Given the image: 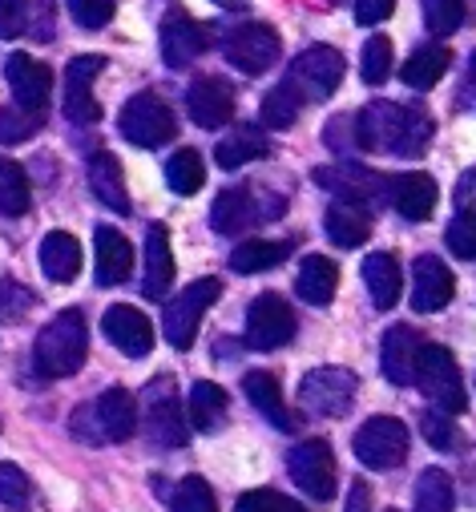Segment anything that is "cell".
<instances>
[{"mask_svg": "<svg viewBox=\"0 0 476 512\" xmlns=\"http://www.w3.org/2000/svg\"><path fill=\"white\" fill-rule=\"evenodd\" d=\"M432 142V117L396 101H372L355 113V146L360 154H400L412 158Z\"/></svg>", "mask_w": 476, "mask_h": 512, "instance_id": "obj_1", "label": "cell"}, {"mask_svg": "<svg viewBox=\"0 0 476 512\" xmlns=\"http://www.w3.org/2000/svg\"><path fill=\"white\" fill-rule=\"evenodd\" d=\"M85 351H89V327H85V315H81L77 307H69V311H61V315L37 335L33 367H37L41 379H65V375L81 371Z\"/></svg>", "mask_w": 476, "mask_h": 512, "instance_id": "obj_2", "label": "cell"}, {"mask_svg": "<svg viewBox=\"0 0 476 512\" xmlns=\"http://www.w3.org/2000/svg\"><path fill=\"white\" fill-rule=\"evenodd\" d=\"M138 428V404L126 388H109L73 412V436L85 444H126Z\"/></svg>", "mask_w": 476, "mask_h": 512, "instance_id": "obj_3", "label": "cell"}, {"mask_svg": "<svg viewBox=\"0 0 476 512\" xmlns=\"http://www.w3.org/2000/svg\"><path fill=\"white\" fill-rule=\"evenodd\" d=\"M416 388L448 416H460L468 408V396H464V379H460V367L452 359L448 347L440 343H424L420 347V359H416Z\"/></svg>", "mask_w": 476, "mask_h": 512, "instance_id": "obj_4", "label": "cell"}, {"mask_svg": "<svg viewBox=\"0 0 476 512\" xmlns=\"http://www.w3.org/2000/svg\"><path fill=\"white\" fill-rule=\"evenodd\" d=\"M117 125H122V138L142 146V150H158L166 142H174L178 134V121H174V109L154 97V93H138L122 105V117H117Z\"/></svg>", "mask_w": 476, "mask_h": 512, "instance_id": "obj_5", "label": "cell"}, {"mask_svg": "<svg viewBox=\"0 0 476 512\" xmlns=\"http://www.w3.org/2000/svg\"><path fill=\"white\" fill-rule=\"evenodd\" d=\"M283 45H279V33L271 25H259V21H247V25H234L226 29L222 37V57L247 77H259L267 73L275 61H279Z\"/></svg>", "mask_w": 476, "mask_h": 512, "instance_id": "obj_6", "label": "cell"}, {"mask_svg": "<svg viewBox=\"0 0 476 512\" xmlns=\"http://www.w3.org/2000/svg\"><path fill=\"white\" fill-rule=\"evenodd\" d=\"M360 392V379L347 367H315L299 383V404L311 416H343Z\"/></svg>", "mask_w": 476, "mask_h": 512, "instance_id": "obj_7", "label": "cell"}, {"mask_svg": "<svg viewBox=\"0 0 476 512\" xmlns=\"http://www.w3.org/2000/svg\"><path fill=\"white\" fill-rule=\"evenodd\" d=\"M218 295H222L218 279H198V283H190L178 299H170V303L162 307V335H166V343L178 347V351H186V347L194 343V335H198V323H202L206 307H210Z\"/></svg>", "mask_w": 476, "mask_h": 512, "instance_id": "obj_8", "label": "cell"}, {"mask_svg": "<svg viewBox=\"0 0 476 512\" xmlns=\"http://www.w3.org/2000/svg\"><path fill=\"white\" fill-rule=\"evenodd\" d=\"M283 210V198H263L259 186H230L214 198L210 206V226L218 234H238L247 230L251 222H263V218H275Z\"/></svg>", "mask_w": 476, "mask_h": 512, "instance_id": "obj_9", "label": "cell"}, {"mask_svg": "<svg viewBox=\"0 0 476 512\" xmlns=\"http://www.w3.org/2000/svg\"><path fill=\"white\" fill-rule=\"evenodd\" d=\"M351 448H355V460H360L364 468H376V472L400 468L408 460V428L396 416H376L355 432Z\"/></svg>", "mask_w": 476, "mask_h": 512, "instance_id": "obj_10", "label": "cell"}, {"mask_svg": "<svg viewBox=\"0 0 476 512\" xmlns=\"http://www.w3.org/2000/svg\"><path fill=\"white\" fill-rule=\"evenodd\" d=\"M343 69H347V65H343V53H339V49H331V45H311V49H303V53L295 57L287 81L303 93V101H327V97L339 89Z\"/></svg>", "mask_w": 476, "mask_h": 512, "instance_id": "obj_11", "label": "cell"}, {"mask_svg": "<svg viewBox=\"0 0 476 512\" xmlns=\"http://www.w3.org/2000/svg\"><path fill=\"white\" fill-rule=\"evenodd\" d=\"M186 432H190V420L178 412L170 379H154L150 392H146V440L154 448L174 452V448L186 444Z\"/></svg>", "mask_w": 476, "mask_h": 512, "instance_id": "obj_12", "label": "cell"}, {"mask_svg": "<svg viewBox=\"0 0 476 512\" xmlns=\"http://www.w3.org/2000/svg\"><path fill=\"white\" fill-rule=\"evenodd\" d=\"M291 480L311 496V500H331L335 496V452L327 440H303L287 456Z\"/></svg>", "mask_w": 476, "mask_h": 512, "instance_id": "obj_13", "label": "cell"}, {"mask_svg": "<svg viewBox=\"0 0 476 512\" xmlns=\"http://www.w3.org/2000/svg\"><path fill=\"white\" fill-rule=\"evenodd\" d=\"M295 339V311L279 295H259L247 307V347L275 351Z\"/></svg>", "mask_w": 476, "mask_h": 512, "instance_id": "obj_14", "label": "cell"}, {"mask_svg": "<svg viewBox=\"0 0 476 512\" xmlns=\"http://www.w3.org/2000/svg\"><path fill=\"white\" fill-rule=\"evenodd\" d=\"M101 57H93V53H81L77 61H69L65 65V117L73 121V125H93L97 117H101V105H97V97H93V81H97V73H101Z\"/></svg>", "mask_w": 476, "mask_h": 512, "instance_id": "obj_15", "label": "cell"}, {"mask_svg": "<svg viewBox=\"0 0 476 512\" xmlns=\"http://www.w3.org/2000/svg\"><path fill=\"white\" fill-rule=\"evenodd\" d=\"M315 182L347 202H376V198H388V182L384 174H372L368 166H355V162H339V166H319L315 170Z\"/></svg>", "mask_w": 476, "mask_h": 512, "instance_id": "obj_16", "label": "cell"}, {"mask_svg": "<svg viewBox=\"0 0 476 512\" xmlns=\"http://www.w3.org/2000/svg\"><path fill=\"white\" fill-rule=\"evenodd\" d=\"M5 77H9V89L17 97V109L41 117V109L49 105V93H53V73L41 61H33L29 53H13L5 61Z\"/></svg>", "mask_w": 476, "mask_h": 512, "instance_id": "obj_17", "label": "cell"}, {"mask_svg": "<svg viewBox=\"0 0 476 512\" xmlns=\"http://www.w3.org/2000/svg\"><path fill=\"white\" fill-rule=\"evenodd\" d=\"M452 295H456V279L444 267V259H436V254H420V259L412 263V311L432 315V311L448 307Z\"/></svg>", "mask_w": 476, "mask_h": 512, "instance_id": "obj_18", "label": "cell"}, {"mask_svg": "<svg viewBox=\"0 0 476 512\" xmlns=\"http://www.w3.org/2000/svg\"><path fill=\"white\" fill-rule=\"evenodd\" d=\"M101 331H105V339L113 347H122L134 359L150 355V347H154V323L138 307H130V303H113L105 311V319H101Z\"/></svg>", "mask_w": 476, "mask_h": 512, "instance_id": "obj_19", "label": "cell"}, {"mask_svg": "<svg viewBox=\"0 0 476 512\" xmlns=\"http://www.w3.org/2000/svg\"><path fill=\"white\" fill-rule=\"evenodd\" d=\"M186 109H190L194 125H202V130H218V125H226L234 117V89L222 77H198L186 89Z\"/></svg>", "mask_w": 476, "mask_h": 512, "instance_id": "obj_20", "label": "cell"}, {"mask_svg": "<svg viewBox=\"0 0 476 512\" xmlns=\"http://www.w3.org/2000/svg\"><path fill=\"white\" fill-rule=\"evenodd\" d=\"M93 250H97V287H122L134 271V246L130 238H122L113 226H97L93 230Z\"/></svg>", "mask_w": 476, "mask_h": 512, "instance_id": "obj_21", "label": "cell"}, {"mask_svg": "<svg viewBox=\"0 0 476 512\" xmlns=\"http://www.w3.org/2000/svg\"><path fill=\"white\" fill-rule=\"evenodd\" d=\"M436 198H440L436 182H432L428 174H420V170H412V174H396V178L388 182V202H392L396 214L408 218V222H424V218H432Z\"/></svg>", "mask_w": 476, "mask_h": 512, "instance_id": "obj_22", "label": "cell"}, {"mask_svg": "<svg viewBox=\"0 0 476 512\" xmlns=\"http://www.w3.org/2000/svg\"><path fill=\"white\" fill-rule=\"evenodd\" d=\"M174 287V250H170V230L166 226H150L146 230V279H142V295L150 303H162Z\"/></svg>", "mask_w": 476, "mask_h": 512, "instance_id": "obj_23", "label": "cell"}, {"mask_svg": "<svg viewBox=\"0 0 476 512\" xmlns=\"http://www.w3.org/2000/svg\"><path fill=\"white\" fill-rule=\"evenodd\" d=\"M420 335L412 327H388L384 343H380V367L388 375V383L396 388H408L416 383V359H420Z\"/></svg>", "mask_w": 476, "mask_h": 512, "instance_id": "obj_24", "label": "cell"}, {"mask_svg": "<svg viewBox=\"0 0 476 512\" xmlns=\"http://www.w3.org/2000/svg\"><path fill=\"white\" fill-rule=\"evenodd\" d=\"M206 49V29L198 21H190L186 13H170L162 25V61L170 69H186L194 65V57Z\"/></svg>", "mask_w": 476, "mask_h": 512, "instance_id": "obj_25", "label": "cell"}, {"mask_svg": "<svg viewBox=\"0 0 476 512\" xmlns=\"http://www.w3.org/2000/svg\"><path fill=\"white\" fill-rule=\"evenodd\" d=\"M243 392H247L251 408H259V416H267L279 432H295V428H299V420L287 412L283 383H279L271 371H247V375H243Z\"/></svg>", "mask_w": 476, "mask_h": 512, "instance_id": "obj_26", "label": "cell"}, {"mask_svg": "<svg viewBox=\"0 0 476 512\" xmlns=\"http://www.w3.org/2000/svg\"><path fill=\"white\" fill-rule=\"evenodd\" d=\"M323 226H327V238H331L335 246L355 250V246H364V242L372 238V210H368L364 202L339 198V202H331Z\"/></svg>", "mask_w": 476, "mask_h": 512, "instance_id": "obj_27", "label": "cell"}, {"mask_svg": "<svg viewBox=\"0 0 476 512\" xmlns=\"http://www.w3.org/2000/svg\"><path fill=\"white\" fill-rule=\"evenodd\" d=\"M89 190L101 206H109L113 214H130V194H126V174L109 150L89 158Z\"/></svg>", "mask_w": 476, "mask_h": 512, "instance_id": "obj_28", "label": "cell"}, {"mask_svg": "<svg viewBox=\"0 0 476 512\" xmlns=\"http://www.w3.org/2000/svg\"><path fill=\"white\" fill-rule=\"evenodd\" d=\"M364 283H368V295L380 311H392L400 303V291H404V271L396 263V254L388 250H376L364 259Z\"/></svg>", "mask_w": 476, "mask_h": 512, "instance_id": "obj_29", "label": "cell"}, {"mask_svg": "<svg viewBox=\"0 0 476 512\" xmlns=\"http://www.w3.org/2000/svg\"><path fill=\"white\" fill-rule=\"evenodd\" d=\"M335 287H339V267L331 259H323V254H307L299 267V279H295L299 299L311 307H327L335 299Z\"/></svg>", "mask_w": 476, "mask_h": 512, "instance_id": "obj_30", "label": "cell"}, {"mask_svg": "<svg viewBox=\"0 0 476 512\" xmlns=\"http://www.w3.org/2000/svg\"><path fill=\"white\" fill-rule=\"evenodd\" d=\"M41 271H45L53 283L77 279V271H81V246H77L73 234H65V230L45 234V242H41Z\"/></svg>", "mask_w": 476, "mask_h": 512, "instance_id": "obj_31", "label": "cell"}, {"mask_svg": "<svg viewBox=\"0 0 476 512\" xmlns=\"http://www.w3.org/2000/svg\"><path fill=\"white\" fill-rule=\"evenodd\" d=\"M267 150H271V146H267V138L255 130V125H238V130H230V134L218 142L214 162H218L222 170H238V166L263 158Z\"/></svg>", "mask_w": 476, "mask_h": 512, "instance_id": "obj_32", "label": "cell"}, {"mask_svg": "<svg viewBox=\"0 0 476 512\" xmlns=\"http://www.w3.org/2000/svg\"><path fill=\"white\" fill-rule=\"evenodd\" d=\"M226 416V392L210 379H198L190 388V400H186V420L194 432H214Z\"/></svg>", "mask_w": 476, "mask_h": 512, "instance_id": "obj_33", "label": "cell"}, {"mask_svg": "<svg viewBox=\"0 0 476 512\" xmlns=\"http://www.w3.org/2000/svg\"><path fill=\"white\" fill-rule=\"evenodd\" d=\"M291 254V242H271V238H251L243 242L234 254H230V271L238 275H259V271H271L279 267Z\"/></svg>", "mask_w": 476, "mask_h": 512, "instance_id": "obj_34", "label": "cell"}, {"mask_svg": "<svg viewBox=\"0 0 476 512\" xmlns=\"http://www.w3.org/2000/svg\"><path fill=\"white\" fill-rule=\"evenodd\" d=\"M448 61H452V53H448L444 45H420V49L404 61L400 77H404L408 89H432V85L448 73Z\"/></svg>", "mask_w": 476, "mask_h": 512, "instance_id": "obj_35", "label": "cell"}, {"mask_svg": "<svg viewBox=\"0 0 476 512\" xmlns=\"http://www.w3.org/2000/svg\"><path fill=\"white\" fill-rule=\"evenodd\" d=\"M452 504H456L452 476H448L444 468H424L420 480H416L412 512H452Z\"/></svg>", "mask_w": 476, "mask_h": 512, "instance_id": "obj_36", "label": "cell"}, {"mask_svg": "<svg viewBox=\"0 0 476 512\" xmlns=\"http://www.w3.org/2000/svg\"><path fill=\"white\" fill-rule=\"evenodd\" d=\"M303 109V93L283 77L267 97H263V125H271V130H291L295 117Z\"/></svg>", "mask_w": 476, "mask_h": 512, "instance_id": "obj_37", "label": "cell"}, {"mask_svg": "<svg viewBox=\"0 0 476 512\" xmlns=\"http://www.w3.org/2000/svg\"><path fill=\"white\" fill-rule=\"evenodd\" d=\"M166 182L174 194H198L202 182H206V162L198 150H178L170 162H166Z\"/></svg>", "mask_w": 476, "mask_h": 512, "instance_id": "obj_38", "label": "cell"}, {"mask_svg": "<svg viewBox=\"0 0 476 512\" xmlns=\"http://www.w3.org/2000/svg\"><path fill=\"white\" fill-rule=\"evenodd\" d=\"M29 210V178L13 158H0V214L21 218Z\"/></svg>", "mask_w": 476, "mask_h": 512, "instance_id": "obj_39", "label": "cell"}, {"mask_svg": "<svg viewBox=\"0 0 476 512\" xmlns=\"http://www.w3.org/2000/svg\"><path fill=\"white\" fill-rule=\"evenodd\" d=\"M424 9V25L436 37H452L464 25V0H420Z\"/></svg>", "mask_w": 476, "mask_h": 512, "instance_id": "obj_40", "label": "cell"}, {"mask_svg": "<svg viewBox=\"0 0 476 512\" xmlns=\"http://www.w3.org/2000/svg\"><path fill=\"white\" fill-rule=\"evenodd\" d=\"M170 512H218L210 484L202 476H186L170 496Z\"/></svg>", "mask_w": 476, "mask_h": 512, "instance_id": "obj_41", "label": "cell"}, {"mask_svg": "<svg viewBox=\"0 0 476 512\" xmlns=\"http://www.w3.org/2000/svg\"><path fill=\"white\" fill-rule=\"evenodd\" d=\"M360 77L368 85H384L392 77V41L388 37H372L360 53Z\"/></svg>", "mask_w": 476, "mask_h": 512, "instance_id": "obj_42", "label": "cell"}, {"mask_svg": "<svg viewBox=\"0 0 476 512\" xmlns=\"http://www.w3.org/2000/svg\"><path fill=\"white\" fill-rule=\"evenodd\" d=\"M444 242H448V250L456 254V259H464V263H476V214L460 210V214L448 222V230H444Z\"/></svg>", "mask_w": 476, "mask_h": 512, "instance_id": "obj_43", "label": "cell"}, {"mask_svg": "<svg viewBox=\"0 0 476 512\" xmlns=\"http://www.w3.org/2000/svg\"><path fill=\"white\" fill-rule=\"evenodd\" d=\"M37 295L29 287H21L17 279H0V323H17L33 311Z\"/></svg>", "mask_w": 476, "mask_h": 512, "instance_id": "obj_44", "label": "cell"}, {"mask_svg": "<svg viewBox=\"0 0 476 512\" xmlns=\"http://www.w3.org/2000/svg\"><path fill=\"white\" fill-rule=\"evenodd\" d=\"M420 432H424V440H428L432 448H440V452H456V448H460V432H456V424H452L448 412H424V416H420Z\"/></svg>", "mask_w": 476, "mask_h": 512, "instance_id": "obj_45", "label": "cell"}, {"mask_svg": "<svg viewBox=\"0 0 476 512\" xmlns=\"http://www.w3.org/2000/svg\"><path fill=\"white\" fill-rule=\"evenodd\" d=\"M81 29H105L113 21V0H65Z\"/></svg>", "mask_w": 476, "mask_h": 512, "instance_id": "obj_46", "label": "cell"}, {"mask_svg": "<svg viewBox=\"0 0 476 512\" xmlns=\"http://www.w3.org/2000/svg\"><path fill=\"white\" fill-rule=\"evenodd\" d=\"M37 134V117L25 109H0V142H25Z\"/></svg>", "mask_w": 476, "mask_h": 512, "instance_id": "obj_47", "label": "cell"}, {"mask_svg": "<svg viewBox=\"0 0 476 512\" xmlns=\"http://www.w3.org/2000/svg\"><path fill=\"white\" fill-rule=\"evenodd\" d=\"M29 29V0H0V37L13 41Z\"/></svg>", "mask_w": 476, "mask_h": 512, "instance_id": "obj_48", "label": "cell"}, {"mask_svg": "<svg viewBox=\"0 0 476 512\" xmlns=\"http://www.w3.org/2000/svg\"><path fill=\"white\" fill-rule=\"evenodd\" d=\"M29 500V476L17 464H0V504H25Z\"/></svg>", "mask_w": 476, "mask_h": 512, "instance_id": "obj_49", "label": "cell"}, {"mask_svg": "<svg viewBox=\"0 0 476 512\" xmlns=\"http://www.w3.org/2000/svg\"><path fill=\"white\" fill-rule=\"evenodd\" d=\"M287 508V496H279L275 488H255L247 496H238L234 512H283Z\"/></svg>", "mask_w": 476, "mask_h": 512, "instance_id": "obj_50", "label": "cell"}, {"mask_svg": "<svg viewBox=\"0 0 476 512\" xmlns=\"http://www.w3.org/2000/svg\"><path fill=\"white\" fill-rule=\"evenodd\" d=\"M392 9H396V0H355L351 5V13L360 25H380V21L392 17Z\"/></svg>", "mask_w": 476, "mask_h": 512, "instance_id": "obj_51", "label": "cell"}, {"mask_svg": "<svg viewBox=\"0 0 476 512\" xmlns=\"http://www.w3.org/2000/svg\"><path fill=\"white\" fill-rule=\"evenodd\" d=\"M452 198H456V206H460V210L476 214V166L460 174V182H456V194H452Z\"/></svg>", "mask_w": 476, "mask_h": 512, "instance_id": "obj_52", "label": "cell"}, {"mask_svg": "<svg viewBox=\"0 0 476 512\" xmlns=\"http://www.w3.org/2000/svg\"><path fill=\"white\" fill-rule=\"evenodd\" d=\"M468 97H476V53L468 57V69H464V81H460V105H468Z\"/></svg>", "mask_w": 476, "mask_h": 512, "instance_id": "obj_53", "label": "cell"}, {"mask_svg": "<svg viewBox=\"0 0 476 512\" xmlns=\"http://www.w3.org/2000/svg\"><path fill=\"white\" fill-rule=\"evenodd\" d=\"M347 512H368V488L364 484H355L351 496H347Z\"/></svg>", "mask_w": 476, "mask_h": 512, "instance_id": "obj_54", "label": "cell"}, {"mask_svg": "<svg viewBox=\"0 0 476 512\" xmlns=\"http://www.w3.org/2000/svg\"><path fill=\"white\" fill-rule=\"evenodd\" d=\"M283 512H307V508H303V504H291V500H287V508H283Z\"/></svg>", "mask_w": 476, "mask_h": 512, "instance_id": "obj_55", "label": "cell"}, {"mask_svg": "<svg viewBox=\"0 0 476 512\" xmlns=\"http://www.w3.org/2000/svg\"><path fill=\"white\" fill-rule=\"evenodd\" d=\"M214 5H226L230 9V5H243V0H214Z\"/></svg>", "mask_w": 476, "mask_h": 512, "instance_id": "obj_56", "label": "cell"}, {"mask_svg": "<svg viewBox=\"0 0 476 512\" xmlns=\"http://www.w3.org/2000/svg\"><path fill=\"white\" fill-rule=\"evenodd\" d=\"M335 5H343V0H335ZM347 5H355V0H347Z\"/></svg>", "mask_w": 476, "mask_h": 512, "instance_id": "obj_57", "label": "cell"}, {"mask_svg": "<svg viewBox=\"0 0 476 512\" xmlns=\"http://www.w3.org/2000/svg\"><path fill=\"white\" fill-rule=\"evenodd\" d=\"M388 512H396V508H388Z\"/></svg>", "mask_w": 476, "mask_h": 512, "instance_id": "obj_58", "label": "cell"}]
</instances>
